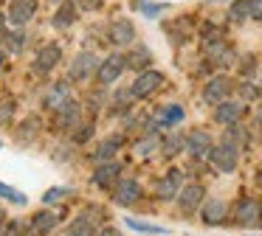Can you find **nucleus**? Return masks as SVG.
Here are the masks:
<instances>
[{"label":"nucleus","instance_id":"obj_1","mask_svg":"<svg viewBox=\"0 0 262 236\" xmlns=\"http://www.w3.org/2000/svg\"><path fill=\"white\" fill-rule=\"evenodd\" d=\"M209 163L217 169V172L231 174L234 169H237V163H239V149H237V146H231V144H226V140H220L217 146H211Z\"/></svg>","mask_w":262,"mask_h":236},{"label":"nucleus","instance_id":"obj_2","mask_svg":"<svg viewBox=\"0 0 262 236\" xmlns=\"http://www.w3.org/2000/svg\"><path fill=\"white\" fill-rule=\"evenodd\" d=\"M234 222L243 228H259L262 225V202L254 197H243L234 208Z\"/></svg>","mask_w":262,"mask_h":236},{"label":"nucleus","instance_id":"obj_3","mask_svg":"<svg viewBox=\"0 0 262 236\" xmlns=\"http://www.w3.org/2000/svg\"><path fill=\"white\" fill-rule=\"evenodd\" d=\"M127 70V62H124V54H110L107 59L99 62L96 67V82L102 87H110L113 82H119V76Z\"/></svg>","mask_w":262,"mask_h":236},{"label":"nucleus","instance_id":"obj_4","mask_svg":"<svg viewBox=\"0 0 262 236\" xmlns=\"http://www.w3.org/2000/svg\"><path fill=\"white\" fill-rule=\"evenodd\" d=\"M203 200H206V188L200 183H189L178 191V208H181V214H186V217H192L194 211H200Z\"/></svg>","mask_w":262,"mask_h":236},{"label":"nucleus","instance_id":"obj_5","mask_svg":"<svg viewBox=\"0 0 262 236\" xmlns=\"http://www.w3.org/2000/svg\"><path fill=\"white\" fill-rule=\"evenodd\" d=\"M211 146H214V140H211V135L206 132V129H192L189 135H183V149H186L194 160L209 157Z\"/></svg>","mask_w":262,"mask_h":236},{"label":"nucleus","instance_id":"obj_6","mask_svg":"<svg viewBox=\"0 0 262 236\" xmlns=\"http://www.w3.org/2000/svg\"><path fill=\"white\" fill-rule=\"evenodd\" d=\"M161 84H164V73H158V70H141L136 76V82L130 84V93H133V99H147V96H152Z\"/></svg>","mask_w":262,"mask_h":236},{"label":"nucleus","instance_id":"obj_7","mask_svg":"<svg viewBox=\"0 0 262 236\" xmlns=\"http://www.w3.org/2000/svg\"><path fill=\"white\" fill-rule=\"evenodd\" d=\"M107 39L113 45H119V48H127V45L136 42V26H133V20H127V17H119V20H113L107 26Z\"/></svg>","mask_w":262,"mask_h":236},{"label":"nucleus","instance_id":"obj_8","mask_svg":"<svg viewBox=\"0 0 262 236\" xmlns=\"http://www.w3.org/2000/svg\"><path fill=\"white\" fill-rule=\"evenodd\" d=\"M231 90H234V82L228 76H211L203 87V101L206 104H220L231 96Z\"/></svg>","mask_w":262,"mask_h":236},{"label":"nucleus","instance_id":"obj_9","mask_svg":"<svg viewBox=\"0 0 262 236\" xmlns=\"http://www.w3.org/2000/svg\"><path fill=\"white\" fill-rule=\"evenodd\" d=\"M96 67H99V59L91 54V51H82L74 62H71V82H88L91 76H96Z\"/></svg>","mask_w":262,"mask_h":236},{"label":"nucleus","instance_id":"obj_10","mask_svg":"<svg viewBox=\"0 0 262 236\" xmlns=\"http://www.w3.org/2000/svg\"><path fill=\"white\" fill-rule=\"evenodd\" d=\"M59 59H62V48H59L57 42L42 45V48L37 51V56H34V73H42V76H48V73H51L54 67L59 65Z\"/></svg>","mask_w":262,"mask_h":236},{"label":"nucleus","instance_id":"obj_11","mask_svg":"<svg viewBox=\"0 0 262 236\" xmlns=\"http://www.w3.org/2000/svg\"><path fill=\"white\" fill-rule=\"evenodd\" d=\"M141 183L138 180H119V183L113 185V200H116V205H124V208H130V205H136L138 200H141Z\"/></svg>","mask_w":262,"mask_h":236},{"label":"nucleus","instance_id":"obj_12","mask_svg":"<svg viewBox=\"0 0 262 236\" xmlns=\"http://www.w3.org/2000/svg\"><path fill=\"white\" fill-rule=\"evenodd\" d=\"M245 115V104L243 101H220L214 104V121L223 124V127H231V124H239Z\"/></svg>","mask_w":262,"mask_h":236},{"label":"nucleus","instance_id":"obj_13","mask_svg":"<svg viewBox=\"0 0 262 236\" xmlns=\"http://www.w3.org/2000/svg\"><path fill=\"white\" fill-rule=\"evenodd\" d=\"M34 14H37V0H12V6H9V11H6L9 22L17 26V28H23L26 22H31Z\"/></svg>","mask_w":262,"mask_h":236},{"label":"nucleus","instance_id":"obj_14","mask_svg":"<svg viewBox=\"0 0 262 236\" xmlns=\"http://www.w3.org/2000/svg\"><path fill=\"white\" fill-rule=\"evenodd\" d=\"M181 188H183V172L181 169H169V172L155 183V194H158V200H172V197H178Z\"/></svg>","mask_w":262,"mask_h":236},{"label":"nucleus","instance_id":"obj_15","mask_svg":"<svg viewBox=\"0 0 262 236\" xmlns=\"http://www.w3.org/2000/svg\"><path fill=\"white\" fill-rule=\"evenodd\" d=\"M121 180V166L116 160H104L99 163V169L93 172V183L104 191H113V185Z\"/></svg>","mask_w":262,"mask_h":236},{"label":"nucleus","instance_id":"obj_16","mask_svg":"<svg viewBox=\"0 0 262 236\" xmlns=\"http://www.w3.org/2000/svg\"><path fill=\"white\" fill-rule=\"evenodd\" d=\"M76 17H79L76 0H62V3H57V14L51 17V26L57 28V31H65V28H71L76 22Z\"/></svg>","mask_w":262,"mask_h":236},{"label":"nucleus","instance_id":"obj_17","mask_svg":"<svg viewBox=\"0 0 262 236\" xmlns=\"http://www.w3.org/2000/svg\"><path fill=\"white\" fill-rule=\"evenodd\" d=\"M57 124H59L62 129L79 127V124H82V107H79V101L68 99L65 104H59V107H57Z\"/></svg>","mask_w":262,"mask_h":236},{"label":"nucleus","instance_id":"obj_18","mask_svg":"<svg viewBox=\"0 0 262 236\" xmlns=\"http://www.w3.org/2000/svg\"><path fill=\"white\" fill-rule=\"evenodd\" d=\"M206 54H209V59H211V65H214V67H228V65H234V62H237L234 48H231V45H226L223 39L206 45Z\"/></svg>","mask_w":262,"mask_h":236},{"label":"nucleus","instance_id":"obj_19","mask_svg":"<svg viewBox=\"0 0 262 236\" xmlns=\"http://www.w3.org/2000/svg\"><path fill=\"white\" fill-rule=\"evenodd\" d=\"M96 214V208H91V211H85L79 219H74V222L65 228V236H96V219L93 217Z\"/></svg>","mask_w":262,"mask_h":236},{"label":"nucleus","instance_id":"obj_20","mask_svg":"<svg viewBox=\"0 0 262 236\" xmlns=\"http://www.w3.org/2000/svg\"><path fill=\"white\" fill-rule=\"evenodd\" d=\"M226 217H228V205L223 200H209L200 208V219H203L206 225H223Z\"/></svg>","mask_w":262,"mask_h":236},{"label":"nucleus","instance_id":"obj_21","mask_svg":"<svg viewBox=\"0 0 262 236\" xmlns=\"http://www.w3.org/2000/svg\"><path fill=\"white\" fill-rule=\"evenodd\" d=\"M57 225H59V217L54 211H37L34 219H31V233H34V236H46V233H51Z\"/></svg>","mask_w":262,"mask_h":236},{"label":"nucleus","instance_id":"obj_22","mask_svg":"<svg viewBox=\"0 0 262 236\" xmlns=\"http://www.w3.org/2000/svg\"><path fill=\"white\" fill-rule=\"evenodd\" d=\"M127 67H133V70H147L149 62H152V51L147 48V45H136L133 42V51L124 56Z\"/></svg>","mask_w":262,"mask_h":236},{"label":"nucleus","instance_id":"obj_23","mask_svg":"<svg viewBox=\"0 0 262 236\" xmlns=\"http://www.w3.org/2000/svg\"><path fill=\"white\" fill-rule=\"evenodd\" d=\"M68 99H71V82H57V84H51V90L46 93L42 104H46L48 110H57V107L65 104Z\"/></svg>","mask_w":262,"mask_h":236},{"label":"nucleus","instance_id":"obj_24","mask_svg":"<svg viewBox=\"0 0 262 236\" xmlns=\"http://www.w3.org/2000/svg\"><path fill=\"white\" fill-rule=\"evenodd\" d=\"M121 144H124V138H121V135H113V138L102 140V144H99V149L93 152V160H96V163L113 160V157H116V152H119V146H121Z\"/></svg>","mask_w":262,"mask_h":236},{"label":"nucleus","instance_id":"obj_25","mask_svg":"<svg viewBox=\"0 0 262 236\" xmlns=\"http://www.w3.org/2000/svg\"><path fill=\"white\" fill-rule=\"evenodd\" d=\"M158 124L161 127H175V124H181L183 118H186V112H183V107L181 104H166V107H161L158 110Z\"/></svg>","mask_w":262,"mask_h":236},{"label":"nucleus","instance_id":"obj_26","mask_svg":"<svg viewBox=\"0 0 262 236\" xmlns=\"http://www.w3.org/2000/svg\"><path fill=\"white\" fill-rule=\"evenodd\" d=\"M226 17H228V22H234V26L251 20V0H234V3L228 6Z\"/></svg>","mask_w":262,"mask_h":236},{"label":"nucleus","instance_id":"obj_27","mask_svg":"<svg viewBox=\"0 0 262 236\" xmlns=\"http://www.w3.org/2000/svg\"><path fill=\"white\" fill-rule=\"evenodd\" d=\"M130 6H133L136 11H141L144 17H158V14H164V11L169 9L166 3H149V0H133Z\"/></svg>","mask_w":262,"mask_h":236},{"label":"nucleus","instance_id":"obj_28","mask_svg":"<svg viewBox=\"0 0 262 236\" xmlns=\"http://www.w3.org/2000/svg\"><path fill=\"white\" fill-rule=\"evenodd\" d=\"M223 140L231 146H237V149H243L245 140H248V135H245V129L239 127V124H231V127H226V132H223Z\"/></svg>","mask_w":262,"mask_h":236},{"label":"nucleus","instance_id":"obj_29","mask_svg":"<svg viewBox=\"0 0 262 236\" xmlns=\"http://www.w3.org/2000/svg\"><path fill=\"white\" fill-rule=\"evenodd\" d=\"M161 152H164L166 157H175L178 152H183V135H166L164 140H161Z\"/></svg>","mask_w":262,"mask_h":236},{"label":"nucleus","instance_id":"obj_30","mask_svg":"<svg viewBox=\"0 0 262 236\" xmlns=\"http://www.w3.org/2000/svg\"><path fill=\"white\" fill-rule=\"evenodd\" d=\"M127 228H133V230H138V233H169L166 228H161V225H149V222H141V219H136V217H127Z\"/></svg>","mask_w":262,"mask_h":236},{"label":"nucleus","instance_id":"obj_31","mask_svg":"<svg viewBox=\"0 0 262 236\" xmlns=\"http://www.w3.org/2000/svg\"><path fill=\"white\" fill-rule=\"evenodd\" d=\"M0 197L9 200V202H14V205H26V202H29V197H26L23 191L12 188V185H6V183H0Z\"/></svg>","mask_w":262,"mask_h":236},{"label":"nucleus","instance_id":"obj_32","mask_svg":"<svg viewBox=\"0 0 262 236\" xmlns=\"http://www.w3.org/2000/svg\"><path fill=\"white\" fill-rule=\"evenodd\" d=\"M68 194H71V188H68V185H54V188H48L46 194H42V202H48V205H54V202L65 200Z\"/></svg>","mask_w":262,"mask_h":236},{"label":"nucleus","instance_id":"obj_33","mask_svg":"<svg viewBox=\"0 0 262 236\" xmlns=\"http://www.w3.org/2000/svg\"><path fill=\"white\" fill-rule=\"evenodd\" d=\"M155 149H161V138H158V135H147L144 140H138V155L147 157V155H152Z\"/></svg>","mask_w":262,"mask_h":236},{"label":"nucleus","instance_id":"obj_34","mask_svg":"<svg viewBox=\"0 0 262 236\" xmlns=\"http://www.w3.org/2000/svg\"><path fill=\"white\" fill-rule=\"evenodd\" d=\"M6 45H9V51H12V54H20V51L26 48V34L23 31H9V37H6Z\"/></svg>","mask_w":262,"mask_h":236},{"label":"nucleus","instance_id":"obj_35","mask_svg":"<svg viewBox=\"0 0 262 236\" xmlns=\"http://www.w3.org/2000/svg\"><path fill=\"white\" fill-rule=\"evenodd\" d=\"M239 93H243L245 101H256L262 96V90L256 87V84H251V82H243V84H239Z\"/></svg>","mask_w":262,"mask_h":236},{"label":"nucleus","instance_id":"obj_36","mask_svg":"<svg viewBox=\"0 0 262 236\" xmlns=\"http://www.w3.org/2000/svg\"><path fill=\"white\" fill-rule=\"evenodd\" d=\"M91 135H93V124H79V129H76V135H74V140H76V144H85Z\"/></svg>","mask_w":262,"mask_h":236},{"label":"nucleus","instance_id":"obj_37","mask_svg":"<svg viewBox=\"0 0 262 236\" xmlns=\"http://www.w3.org/2000/svg\"><path fill=\"white\" fill-rule=\"evenodd\" d=\"M102 3L104 0H76V6L82 11H96V9H102Z\"/></svg>","mask_w":262,"mask_h":236},{"label":"nucleus","instance_id":"obj_38","mask_svg":"<svg viewBox=\"0 0 262 236\" xmlns=\"http://www.w3.org/2000/svg\"><path fill=\"white\" fill-rule=\"evenodd\" d=\"M0 236H23V228H20V222H6V228H3Z\"/></svg>","mask_w":262,"mask_h":236},{"label":"nucleus","instance_id":"obj_39","mask_svg":"<svg viewBox=\"0 0 262 236\" xmlns=\"http://www.w3.org/2000/svg\"><path fill=\"white\" fill-rule=\"evenodd\" d=\"M251 20L262 22V0H251Z\"/></svg>","mask_w":262,"mask_h":236},{"label":"nucleus","instance_id":"obj_40","mask_svg":"<svg viewBox=\"0 0 262 236\" xmlns=\"http://www.w3.org/2000/svg\"><path fill=\"white\" fill-rule=\"evenodd\" d=\"M6 37H9V17L0 11V42H6Z\"/></svg>","mask_w":262,"mask_h":236},{"label":"nucleus","instance_id":"obj_41","mask_svg":"<svg viewBox=\"0 0 262 236\" xmlns=\"http://www.w3.org/2000/svg\"><path fill=\"white\" fill-rule=\"evenodd\" d=\"M254 56H245V62H243V67H239V70H243V76H251V73H254Z\"/></svg>","mask_w":262,"mask_h":236},{"label":"nucleus","instance_id":"obj_42","mask_svg":"<svg viewBox=\"0 0 262 236\" xmlns=\"http://www.w3.org/2000/svg\"><path fill=\"white\" fill-rule=\"evenodd\" d=\"M96 236H121V233H119V230H116V228H104L102 233H96Z\"/></svg>","mask_w":262,"mask_h":236},{"label":"nucleus","instance_id":"obj_43","mask_svg":"<svg viewBox=\"0 0 262 236\" xmlns=\"http://www.w3.org/2000/svg\"><path fill=\"white\" fill-rule=\"evenodd\" d=\"M3 228H6V211L0 208V233H3Z\"/></svg>","mask_w":262,"mask_h":236},{"label":"nucleus","instance_id":"obj_44","mask_svg":"<svg viewBox=\"0 0 262 236\" xmlns=\"http://www.w3.org/2000/svg\"><path fill=\"white\" fill-rule=\"evenodd\" d=\"M6 67V51H0V70Z\"/></svg>","mask_w":262,"mask_h":236},{"label":"nucleus","instance_id":"obj_45","mask_svg":"<svg viewBox=\"0 0 262 236\" xmlns=\"http://www.w3.org/2000/svg\"><path fill=\"white\" fill-rule=\"evenodd\" d=\"M256 183L262 185V166H259V172H256Z\"/></svg>","mask_w":262,"mask_h":236},{"label":"nucleus","instance_id":"obj_46","mask_svg":"<svg viewBox=\"0 0 262 236\" xmlns=\"http://www.w3.org/2000/svg\"><path fill=\"white\" fill-rule=\"evenodd\" d=\"M259 124H262V110H259Z\"/></svg>","mask_w":262,"mask_h":236},{"label":"nucleus","instance_id":"obj_47","mask_svg":"<svg viewBox=\"0 0 262 236\" xmlns=\"http://www.w3.org/2000/svg\"><path fill=\"white\" fill-rule=\"evenodd\" d=\"M51 3H62V0H51Z\"/></svg>","mask_w":262,"mask_h":236},{"label":"nucleus","instance_id":"obj_48","mask_svg":"<svg viewBox=\"0 0 262 236\" xmlns=\"http://www.w3.org/2000/svg\"><path fill=\"white\" fill-rule=\"evenodd\" d=\"M0 146H3V144H0Z\"/></svg>","mask_w":262,"mask_h":236},{"label":"nucleus","instance_id":"obj_49","mask_svg":"<svg viewBox=\"0 0 262 236\" xmlns=\"http://www.w3.org/2000/svg\"><path fill=\"white\" fill-rule=\"evenodd\" d=\"M31 236H34V233H31Z\"/></svg>","mask_w":262,"mask_h":236}]
</instances>
